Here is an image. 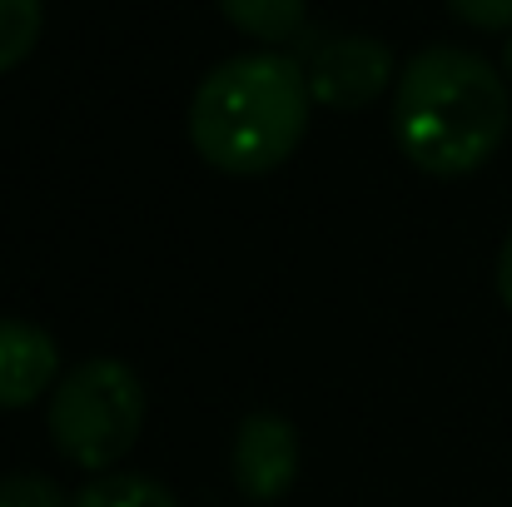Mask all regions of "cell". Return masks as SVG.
<instances>
[{
    "label": "cell",
    "instance_id": "8fae6325",
    "mask_svg": "<svg viewBox=\"0 0 512 507\" xmlns=\"http://www.w3.org/2000/svg\"><path fill=\"white\" fill-rule=\"evenodd\" d=\"M448 10L473 30H512V0H448Z\"/></svg>",
    "mask_w": 512,
    "mask_h": 507
},
{
    "label": "cell",
    "instance_id": "30bf717a",
    "mask_svg": "<svg viewBox=\"0 0 512 507\" xmlns=\"http://www.w3.org/2000/svg\"><path fill=\"white\" fill-rule=\"evenodd\" d=\"M0 507H70V503H65V493H60L55 478L20 468V473H5L0 478Z\"/></svg>",
    "mask_w": 512,
    "mask_h": 507
},
{
    "label": "cell",
    "instance_id": "8992f818",
    "mask_svg": "<svg viewBox=\"0 0 512 507\" xmlns=\"http://www.w3.org/2000/svg\"><path fill=\"white\" fill-rule=\"evenodd\" d=\"M60 348L30 319H0V408H25L35 403L50 378H55Z\"/></svg>",
    "mask_w": 512,
    "mask_h": 507
},
{
    "label": "cell",
    "instance_id": "52a82bcc",
    "mask_svg": "<svg viewBox=\"0 0 512 507\" xmlns=\"http://www.w3.org/2000/svg\"><path fill=\"white\" fill-rule=\"evenodd\" d=\"M219 10L239 35H249L259 45H284L304 30L309 0H219Z\"/></svg>",
    "mask_w": 512,
    "mask_h": 507
},
{
    "label": "cell",
    "instance_id": "6da1fadb",
    "mask_svg": "<svg viewBox=\"0 0 512 507\" xmlns=\"http://www.w3.org/2000/svg\"><path fill=\"white\" fill-rule=\"evenodd\" d=\"M508 125V85L483 55L428 45L403 65L393 90V140L423 174L458 179L483 169L508 140Z\"/></svg>",
    "mask_w": 512,
    "mask_h": 507
},
{
    "label": "cell",
    "instance_id": "9c48e42d",
    "mask_svg": "<svg viewBox=\"0 0 512 507\" xmlns=\"http://www.w3.org/2000/svg\"><path fill=\"white\" fill-rule=\"evenodd\" d=\"M45 25V0H0V75L15 70Z\"/></svg>",
    "mask_w": 512,
    "mask_h": 507
},
{
    "label": "cell",
    "instance_id": "4fadbf2b",
    "mask_svg": "<svg viewBox=\"0 0 512 507\" xmlns=\"http://www.w3.org/2000/svg\"><path fill=\"white\" fill-rule=\"evenodd\" d=\"M503 70H508V80H512V35H508V45H503Z\"/></svg>",
    "mask_w": 512,
    "mask_h": 507
},
{
    "label": "cell",
    "instance_id": "ba28073f",
    "mask_svg": "<svg viewBox=\"0 0 512 507\" xmlns=\"http://www.w3.org/2000/svg\"><path fill=\"white\" fill-rule=\"evenodd\" d=\"M70 507H179L174 493L160 478H145V473H100L90 478Z\"/></svg>",
    "mask_w": 512,
    "mask_h": 507
},
{
    "label": "cell",
    "instance_id": "7a4b0ae2",
    "mask_svg": "<svg viewBox=\"0 0 512 507\" xmlns=\"http://www.w3.org/2000/svg\"><path fill=\"white\" fill-rule=\"evenodd\" d=\"M309 75L299 60L259 50L214 65L189 100V140L219 174L254 179L279 169L309 130Z\"/></svg>",
    "mask_w": 512,
    "mask_h": 507
},
{
    "label": "cell",
    "instance_id": "7c38bea8",
    "mask_svg": "<svg viewBox=\"0 0 512 507\" xmlns=\"http://www.w3.org/2000/svg\"><path fill=\"white\" fill-rule=\"evenodd\" d=\"M498 299L508 304V314H512V234L503 239V249H498Z\"/></svg>",
    "mask_w": 512,
    "mask_h": 507
},
{
    "label": "cell",
    "instance_id": "277c9868",
    "mask_svg": "<svg viewBox=\"0 0 512 507\" xmlns=\"http://www.w3.org/2000/svg\"><path fill=\"white\" fill-rule=\"evenodd\" d=\"M309 95L329 110H363L368 100H378L393 80V50L373 35H329L324 45H314L309 65Z\"/></svg>",
    "mask_w": 512,
    "mask_h": 507
},
{
    "label": "cell",
    "instance_id": "5b68a950",
    "mask_svg": "<svg viewBox=\"0 0 512 507\" xmlns=\"http://www.w3.org/2000/svg\"><path fill=\"white\" fill-rule=\"evenodd\" d=\"M299 478V438L279 413H249L234 438V488L249 503H279Z\"/></svg>",
    "mask_w": 512,
    "mask_h": 507
},
{
    "label": "cell",
    "instance_id": "3957f363",
    "mask_svg": "<svg viewBox=\"0 0 512 507\" xmlns=\"http://www.w3.org/2000/svg\"><path fill=\"white\" fill-rule=\"evenodd\" d=\"M45 428L65 463L85 473H110L145 428V383L130 363L95 353L55 383Z\"/></svg>",
    "mask_w": 512,
    "mask_h": 507
}]
</instances>
